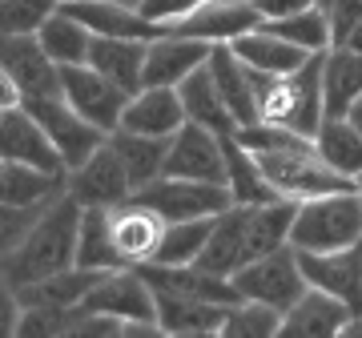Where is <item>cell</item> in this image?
<instances>
[{
  "label": "cell",
  "mask_w": 362,
  "mask_h": 338,
  "mask_svg": "<svg viewBox=\"0 0 362 338\" xmlns=\"http://www.w3.org/2000/svg\"><path fill=\"white\" fill-rule=\"evenodd\" d=\"M81 221L85 206L73 194L57 197L52 209L25 234V242L4 254V286L21 290L28 282H40L49 274H61L77 266V246H81Z\"/></svg>",
  "instance_id": "1"
},
{
  "label": "cell",
  "mask_w": 362,
  "mask_h": 338,
  "mask_svg": "<svg viewBox=\"0 0 362 338\" xmlns=\"http://www.w3.org/2000/svg\"><path fill=\"white\" fill-rule=\"evenodd\" d=\"M322 65H326V52H314L310 61L302 69H294V73H262V69H250L262 121H274V125H286V129L302 133V137H314L318 125L326 121Z\"/></svg>",
  "instance_id": "2"
},
{
  "label": "cell",
  "mask_w": 362,
  "mask_h": 338,
  "mask_svg": "<svg viewBox=\"0 0 362 338\" xmlns=\"http://www.w3.org/2000/svg\"><path fill=\"white\" fill-rule=\"evenodd\" d=\"M354 242H362V194L358 190L322 194L298 206L294 230H290V246L294 250L330 254V250H346Z\"/></svg>",
  "instance_id": "3"
},
{
  "label": "cell",
  "mask_w": 362,
  "mask_h": 338,
  "mask_svg": "<svg viewBox=\"0 0 362 338\" xmlns=\"http://www.w3.org/2000/svg\"><path fill=\"white\" fill-rule=\"evenodd\" d=\"M254 153V149H250ZM258 165L266 173V182L278 190L282 197H294V202H310V197L322 194H342V190H358L354 177H342L338 169H330L322 161V153L314 145H302V149H262Z\"/></svg>",
  "instance_id": "4"
},
{
  "label": "cell",
  "mask_w": 362,
  "mask_h": 338,
  "mask_svg": "<svg viewBox=\"0 0 362 338\" xmlns=\"http://www.w3.org/2000/svg\"><path fill=\"white\" fill-rule=\"evenodd\" d=\"M233 286H238L242 298L266 302V306L286 314L306 290H310V282H306V274L298 266V250L282 246V250H274V254H266V258L246 262L242 270L233 274Z\"/></svg>",
  "instance_id": "5"
},
{
  "label": "cell",
  "mask_w": 362,
  "mask_h": 338,
  "mask_svg": "<svg viewBox=\"0 0 362 338\" xmlns=\"http://www.w3.org/2000/svg\"><path fill=\"white\" fill-rule=\"evenodd\" d=\"M137 202L153 206L165 221H185V218H218L233 206L230 185L218 182H194V177H169L161 173L157 182L137 190Z\"/></svg>",
  "instance_id": "6"
},
{
  "label": "cell",
  "mask_w": 362,
  "mask_h": 338,
  "mask_svg": "<svg viewBox=\"0 0 362 338\" xmlns=\"http://www.w3.org/2000/svg\"><path fill=\"white\" fill-rule=\"evenodd\" d=\"M21 105L45 125V133H49L52 145L61 149L69 169L85 165V161L109 141V133H105L101 125H93L89 117H81L65 97H21Z\"/></svg>",
  "instance_id": "7"
},
{
  "label": "cell",
  "mask_w": 362,
  "mask_h": 338,
  "mask_svg": "<svg viewBox=\"0 0 362 338\" xmlns=\"http://www.w3.org/2000/svg\"><path fill=\"white\" fill-rule=\"evenodd\" d=\"M0 73L21 97H65L61 65L49 57L37 33H16L0 45Z\"/></svg>",
  "instance_id": "8"
},
{
  "label": "cell",
  "mask_w": 362,
  "mask_h": 338,
  "mask_svg": "<svg viewBox=\"0 0 362 338\" xmlns=\"http://www.w3.org/2000/svg\"><path fill=\"white\" fill-rule=\"evenodd\" d=\"M0 161H25V165H33V169L69 177V161L61 157V149L52 145L45 125H40L21 101L0 109Z\"/></svg>",
  "instance_id": "9"
},
{
  "label": "cell",
  "mask_w": 362,
  "mask_h": 338,
  "mask_svg": "<svg viewBox=\"0 0 362 338\" xmlns=\"http://www.w3.org/2000/svg\"><path fill=\"white\" fill-rule=\"evenodd\" d=\"M61 93L81 117H89L105 133H113L121 125L125 105H129V93L113 85L105 73H97L93 65H61Z\"/></svg>",
  "instance_id": "10"
},
{
  "label": "cell",
  "mask_w": 362,
  "mask_h": 338,
  "mask_svg": "<svg viewBox=\"0 0 362 338\" xmlns=\"http://www.w3.org/2000/svg\"><path fill=\"white\" fill-rule=\"evenodd\" d=\"M165 173L169 177H194V182H218L226 185L230 169H226V145L221 133L185 121L173 137H169V153H165Z\"/></svg>",
  "instance_id": "11"
},
{
  "label": "cell",
  "mask_w": 362,
  "mask_h": 338,
  "mask_svg": "<svg viewBox=\"0 0 362 338\" xmlns=\"http://www.w3.org/2000/svg\"><path fill=\"white\" fill-rule=\"evenodd\" d=\"M85 310L97 314H113L121 322H157V298L153 286L141 278L137 266H121V270H109L89 290V298L81 302Z\"/></svg>",
  "instance_id": "12"
},
{
  "label": "cell",
  "mask_w": 362,
  "mask_h": 338,
  "mask_svg": "<svg viewBox=\"0 0 362 338\" xmlns=\"http://www.w3.org/2000/svg\"><path fill=\"white\" fill-rule=\"evenodd\" d=\"M254 28H262V13L250 0H238V4L209 0L197 13L165 21V37H194V40H209V45H230L242 33H254Z\"/></svg>",
  "instance_id": "13"
},
{
  "label": "cell",
  "mask_w": 362,
  "mask_h": 338,
  "mask_svg": "<svg viewBox=\"0 0 362 338\" xmlns=\"http://www.w3.org/2000/svg\"><path fill=\"white\" fill-rule=\"evenodd\" d=\"M69 194L77 197L81 206H121L133 197V182L125 161L117 157V149L109 141L85 161V165L69 169Z\"/></svg>",
  "instance_id": "14"
},
{
  "label": "cell",
  "mask_w": 362,
  "mask_h": 338,
  "mask_svg": "<svg viewBox=\"0 0 362 338\" xmlns=\"http://www.w3.org/2000/svg\"><path fill=\"white\" fill-rule=\"evenodd\" d=\"M298 266H302L310 286L334 294L354 314H362V242H354L346 250H330V254L298 250Z\"/></svg>",
  "instance_id": "15"
},
{
  "label": "cell",
  "mask_w": 362,
  "mask_h": 338,
  "mask_svg": "<svg viewBox=\"0 0 362 338\" xmlns=\"http://www.w3.org/2000/svg\"><path fill=\"white\" fill-rule=\"evenodd\" d=\"M169 221L157 214L153 206H145L137 197L121 202V206H109V234H113L117 254L137 266V262H149L157 254V242L165 234Z\"/></svg>",
  "instance_id": "16"
},
{
  "label": "cell",
  "mask_w": 362,
  "mask_h": 338,
  "mask_svg": "<svg viewBox=\"0 0 362 338\" xmlns=\"http://www.w3.org/2000/svg\"><path fill=\"white\" fill-rule=\"evenodd\" d=\"M153 298H157V326H161L169 338L221 334L226 314H230V306H221V302L194 298V294L165 290V286H153Z\"/></svg>",
  "instance_id": "17"
},
{
  "label": "cell",
  "mask_w": 362,
  "mask_h": 338,
  "mask_svg": "<svg viewBox=\"0 0 362 338\" xmlns=\"http://www.w3.org/2000/svg\"><path fill=\"white\" fill-rule=\"evenodd\" d=\"M350 318H354V310H350L342 298L310 286L290 310L282 314L278 338H342V330H346Z\"/></svg>",
  "instance_id": "18"
},
{
  "label": "cell",
  "mask_w": 362,
  "mask_h": 338,
  "mask_svg": "<svg viewBox=\"0 0 362 338\" xmlns=\"http://www.w3.org/2000/svg\"><path fill=\"white\" fill-rule=\"evenodd\" d=\"M185 121H189V113H185V101H181L177 89H169V85H145L137 97H129L125 117H121L117 129L145 133V137H173Z\"/></svg>",
  "instance_id": "19"
},
{
  "label": "cell",
  "mask_w": 362,
  "mask_h": 338,
  "mask_svg": "<svg viewBox=\"0 0 362 338\" xmlns=\"http://www.w3.org/2000/svg\"><path fill=\"white\" fill-rule=\"evenodd\" d=\"M69 16H77L81 25H89L97 37H137V40H157L165 37V25H157L137 8H125L117 0H61Z\"/></svg>",
  "instance_id": "20"
},
{
  "label": "cell",
  "mask_w": 362,
  "mask_h": 338,
  "mask_svg": "<svg viewBox=\"0 0 362 338\" xmlns=\"http://www.w3.org/2000/svg\"><path fill=\"white\" fill-rule=\"evenodd\" d=\"M214 45L194 37H157L145 49V85H169L177 89L181 81L194 69H202L209 61Z\"/></svg>",
  "instance_id": "21"
},
{
  "label": "cell",
  "mask_w": 362,
  "mask_h": 338,
  "mask_svg": "<svg viewBox=\"0 0 362 338\" xmlns=\"http://www.w3.org/2000/svg\"><path fill=\"white\" fill-rule=\"evenodd\" d=\"M137 270L149 286H165V290H181V294H194V298H209L221 302V306H238L242 294L233 286V278H221V274H209L202 266H165V262H137Z\"/></svg>",
  "instance_id": "22"
},
{
  "label": "cell",
  "mask_w": 362,
  "mask_h": 338,
  "mask_svg": "<svg viewBox=\"0 0 362 338\" xmlns=\"http://www.w3.org/2000/svg\"><path fill=\"white\" fill-rule=\"evenodd\" d=\"M145 49L149 40L137 37H93L89 65L105 73L113 85H121L129 97H137L145 89Z\"/></svg>",
  "instance_id": "23"
},
{
  "label": "cell",
  "mask_w": 362,
  "mask_h": 338,
  "mask_svg": "<svg viewBox=\"0 0 362 338\" xmlns=\"http://www.w3.org/2000/svg\"><path fill=\"white\" fill-rule=\"evenodd\" d=\"M209 69H214V81H218L221 97L230 105L238 129L242 125H254L262 121V109H258V93H254V77H250V65L230 49V45H214L209 52Z\"/></svg>",
  "instance_id": "24"
},
{
  "label": "cell",
  "mask_w": 362,
  "mask_h": 338,
  "mask_svg": "<svg viewBox=\"0 0 362 338\" xmlns=\"http://www.w3.org/2000/svg\"><path fill=\"white\" fill-rule=\"evenodd\" d=\"M246 218L250 206H230L226 214L214 218V234H209L206 250L194 266L209 274H221V278H233V274L246 266Z\"/></svg>",
  "instance_id": "25"
},
{
  "label": "cell",
  "mask_w": 362,
  "mask_h": 338,
  "mask_svg": "<svg viewBox=\"0 0 362 338\" xmlns=\"http://www.w3.org/2000/svg\"><path fill=\"white\" fill-rule=\"evenodd\" d=\"M181 101H185V113H189V121H197V125H206V129L214 133H238V121H233L230 105H226V97H221L218 81H214V69H209V61L202 69H194L189 77L177 85Z\"/></svg>",
  "instance_id": "26"
},
{
  "label": "cell",
  "mask_w": 362,
  "mask_h": 338,
  "mask_svg": "<svg viewBox=\"0 0 362 338\" xmlns=\"http://www.w3.org/2000/svg\"><path fill=\"white\" fill-rule=\"evenodd\" d=\"M362 97V52L346 45H330L322 65V101L326 117H346L350 105Z\"/></svg>",
  "instance_id": "27"
},
{
  "label": "cell",
  "mask_w": 362,
  "mask_h": 338,
  "mask_svg": "<svg viewBox=\"0 0 362 338\" xmlns=\"http://www.w3.org/2000/svg\"><path fill=\"white\" fill-rule=\"evenodd\" d=\"M230 49L246 61L250 69H262V73H294L310 61L314 52H306L302 45L286 37H274L270 28H254V33H242L238 40H230Z\"/></svg>",
  "instance_id": "28"
},
{
  "label": "cell",
  "mask_w": 362,
  "mask_h": 338,
  "mask_svg": "<svg viewBox=\"0 0 362 338\" xmlns=\"http://www.w3.org/2000/svg\"><path fill=\"white\" fill-rule=\"evenodd\" d=\"M221 145H226V169H230L226 185H230V194H233V206H266V202H278V197H282L270 182H266L258 157L250 153L233 133H226Z\"/></svg>",
  "instance_id": "29"
},
{
  "label": "cell",
  "mask_w": 362,
  "mask_h": 338,
  "mask_svg": "<svg viewBox=\"0 0 362 338\" xmlns=\"http://www.w3.org/2000/svg\"><path fill=\"white\" fill-rule=\"evenodd\" d=\"M109 270H85V266H69L61 274H49L40 282H28V286L13 290L16 306H37V302H57V306H81L89 298V290L101 282Z\"/></svg>",
  "instance_id": "30"
},
{
  "label": "cell",
  "mask_w": 362,
  "mask_h": 338,
  "mask_svg": "<svg viewBox=\"0 0 362 338\" xmlns=\"http://www.w3.org/2000/svg\"><path fill=\"white\" fill-rule=\"evenodd\" d=\"M109 145L117 149V157L129 169L133 194L141 185L157 182L165 173V153H169V137H145V133H129V129H113L109 133Z\"/></svg>",
  "instance_id": "31"
},
{
  "label": "cell",
  "mask_w": 362,
  "mask_h": 338,
  "mask_svg": "<svg viewBox=\"0 0 362 338\" xmlns=\"http://www.w3.org/2000/svg\"><path fill=\"white\" fill-rule=\"evenodd\" d=\"M65 182L69 177L33 169V165H25V161H0V202H4V209L37 206V202H45V197L61 194Z\"/></svg>",
  "instance_id": "32"
},
{
  "label": "cell",
  "mask_w": 362,
  "mask_h": 338,
  "mask_svg": "<svg viewBox=\"0 0 362 338\" xmlns=\"http://www.w3.org/2000/svg\"><path fill=\"white\" fill-rule=\"evenodd\" d=\"M314 149L322 153V161L330 169H338L342 177L358 182L362 173V133L354 129L350 117H326L314 133Z\"/></svg>",
  "instance_id": "33"
},
{
  "label": "cell",
  "mask_w": 362,
  "mask_h": 338,
  "mask_svg": "<svg viewBox=\"0 0 362 338\" xmlns=\"http://www.w3.org/2000/svg\"><path fill=\"white\" fill-rule=\"evenodd\" d=\"M40 45L49 49V57L57 65H89V49H93V33L89 25H81L77 16H69L65 8H57V13L40 25Z\"/></svg>",
  "instance_id": "34"
},
{
  "label": "cell",
  "mask_w": 362,
  "mask_h": 338,
  "mask_svg": "<svg viewBox=\"0 0 362 338\" xmlns=\"http://www.w3.org/2000/svg\"><path fill=\"white\" fill-rule=\"evenodd\" d=\"M77 266H85V270H121V266H129L113 246V234H109V209L105 206H85Z\"/></svg>",
  "instance_id": "35"
},
{
  "label": "cell",
  "mask_w": 362,
  "mask_h": 338,
  "mask_svg": "<svg viewBox=\"0 0 362 338\" xmlns=\"http://www.w3.org/2000/svg\"><path fill=\"white\" fill-rule=\"evenodd\" d=\"M209 234H214V218H185V221H169L157 254L149 262H165V266H189L202 258Z\"/></svg>",
  "instance_id": "36"
},
{
  "label": "cell",
  "mask_w": 362,
  "mask_h": 338,
  "mask_svg": "<svg viewBox=\"0 0 362 338\" xmlns=\"http://www.w3.org/2000/svg\"><path fill=\"white\" fill-rule=\"evenodd\" d=\"M262 28H270L274 37H286L302 45L306 52H326L334 45V28H330V13L326 8H302L294 16H282V21H262Z\"/></svg>",
  "instance_id": "37"
},
{
  "label": "cell",
  "mask_w": 362,
  "mask_h": 338,
  "mask_svg": "<svg viewBox=\"0 0 362 338\" xmlns=\"http://www.w3.org/2000/svg\"><path fill=\"white\" fill-rule=\"evenodd\" d=\"M85 306H57V302H37V306H21L13 334L16 338H52V334H77Z\"/></svg>",
  "instance_id": "38"
},
{
  "label": "cell",
  "mask_w": 362,
  "mask_h": 338,
  "mask_svg": "<svg viewBox=\"0 0 362 338\" xmlns=\"http://www.w3.org/2000/svg\"><path fill=\"white\" fill-rule=\"evenodd\" d=\"M278 330H282V310H274L266 302H250V298L230 306L226 326H221L226 338H278Z\"/></svg>",
  "instance_id": "39"
},
{
  "label": "cell",
  "mask_w": 362,
  "mask_h": 338,
  "mask_svg": "<svg viewBox=\"0 0 362 338\" xmlns=\"http://www.w3.org/2000/svg\"><path fill=\"white\" fill-rule=\"evenodd\" d=\"M61 8V0H0V33H40V25Z\"/></svg>",
  "instance_id": "40"
},
{
  "label": "cell",
  "mask_w": 362,
  "mask_h": 338,
  "mask_svg": "<svg viewBox=\"0 0 362 338\" xmlns=\"http://www.w3.org/2000/svg\"><path fill=\"white\" fill-rule=\"evenodd\" d=\"M238 141L262 153V149H302V145H314V137H302V133L286 129V125H274V121H254V125H242L233 133Z\"/></svg>",
  "instance_id": "41"
},
{
  "label": "cell",
  "mask_w": 362,
  "mask_h": 338,
  "mask_svg": "<svg viewBox=\"0 0 362 338\" xmlns=\"http://www.w3.org/2000/svg\"><path fill=\"white\" fill-rule=\"evenodd\" d=\"M202 4H209V0H137V13L149 16V21H157V25H165V21H177V16L197 13Z\"/></svg>",
  "instance_id": "42"
},
{
  "label": "cell",
  "mask_w": 362,
  "mask_h": 338,
  "mask_svg": "<svg viewBox=\"0 0 362 338\" xmlns=\"http://www.w3.org/2000/svg\"><path fill=\"white\" fill-rule=\"evenodd\" d=\"M326 13H330V28H334V45H342L350 37V28L362 21V4L358 0H334Z\"/></svg>",
  "instance_id": "43"
},
{
  "label": "cell",
  "mask_w": 362,
  "mask_h": 338,
  "mask_svg": "<svg viewBox=\"0 0 362 338\" xmlns=\"http://www.w3.org/2000/svg\"><path fill=\"white\" fill-rule=\"evenodd\" d=\"M262 13V21H282V16H294L302 8H314L318 0H250Z\"/></svg>",
  "instance_id": "44"
},
{
  "label": "cell",
  "mask_w": 362,
  "mask_h": 338,
  "mask_svg": "<svg viewBox=\"0 0 362 338\" xmlns=\"http://www.w3.org/2000/svg\"><path fill=\"white\" fill-rule=\"evenodd\" d=\"M342 45H346V49H354V52H362V21L354 28H350V37L342 40Z\"/></svg>",
  "instance_id": "45"
},
{
  "label": "cell",
  "mask_w": 362,
  "mask_h": 338,
  "mask_svg": "<svg viewBox=\"0 0 362 338\" xmlns=\"http://www.w3.org/2000/svg\"><path fill=\"white\" fill-rule=\"evenodd\" d=\"M346 117L354 121V129L362 133V97H358V101H354V105H350V113H346Z\"/></svg>",
  "instance_id": "46"
},
{
  "label": "cell",
  "mask_w": 362,
  "mask_h": 338,
  "mask_svg": "<svg viewBox=\"0 0 362 338\" xmlns=\"http://www.w3.org/2000/svg\"><path fill=\"white\" fill-rule=\"evenodd\" d=\"M330 4H334V0H318V8H330Z\"/></svg>",
  "instance_id": "47"
},
{
  "label": "cell",
  "mask_w": 362,
  "mask_h": 338,
  "mask_svg": "<svg viewBox=\"0 0 362 338\" xmlns=\"http://www.w3.org/2000/svg\"><path fill=\"white\" fill-rule=\"evenodd\" d=\"M354 185H358V194H362V173H358V182H354Z\"/></svg>",
  "instance_id": "48"
},
{
  "label": "cell",
  "mask_w": 362,
  "mask_h": 338,
  "mask_svg": "<svg viewBox=\"0 0 362 338\" xmlns=\"http://www.w3.org/2000/svg\"><path fill=\"white\" fill-rule=\"evenodd\" d=\"M358 4H362V0H358Z\"/></svg>",
  "instance_id": "49"
}]
</instances>
